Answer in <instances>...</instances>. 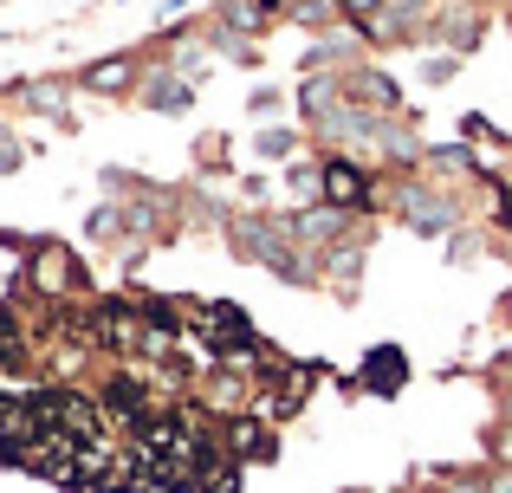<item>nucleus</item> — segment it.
Here are the masks:
<instances>
[{
  "label": "nucleus",
  "mask_w": 512,
  "mask_h": 493,
  "mask_svg": "<svg viewBox=\"0 0 512 493\" xmlns=\"http://www.w3.org/2000/svg\"><path fill=\"white\" fill-rule=\"evenodd\" d=\"M344 7H357V13H370V7H376V0H344Z\"/></svg>",
  "instance_id": "ddd939ff"
},
{
  "label": "nucleus",
  "mask_w": 512,
  "mask_h": 493,
  "mask_svg": "<svg viewBox=\"0 0 512 493\" xmlns=\"http://www.w3.org/2000/svg\"><path fill=\"white\" fill-rule=\"evenodd\" d=\"M234 448H240V455H273V442H266L253 422H234Z\"/></svg>",
  "instance_id": "0eeeda50"
},
{
  "label": "nucleus",
  "mask_w": 512,
  "mask_h": 493,
  "mask_svg": "<svg viewBox=\"0 0 512 493\" xmlns=\"http://www.w3.org/2000/svg\"><path fill=\"white\" fill-rule=\"evenodd\" d=\"M26 98L46 104V111H59V104H65V85H52V78H33V85H26Z\"/></svg>",
  "instance_id": "6e6552de"
},
{
  "label": "nucleus",
  "mask_w": 512,
  "mask_h": 493,
  "mask_svg": "<svg viewBox=\"0 0 512 493\" xmlns=\"http://www.w3.org/2000/svg\"><path fill=\"white\" fill-rule=\"evenodd\" d=\"M240 247H247V253H260V260H273V266H279V273H286V279H305L299 253H292L286 241H279V234H266L260 221H240Z\"/></svg>",
  "instance_id": "f257e3e1"
},
{
  "label": "nucleus",
  "mask_w": 512,
  "mask_h": 493,
  "mask_svg": "<svg viewBox=\"0 0 512 493\" xmlns=\"http://www.w3.org/2000/svg\"><path fill=\"white\" fill-rule=\"evenodd\" d=\"M487 493H512V474H500V481H493V487H487Z\"/></svg>",
  "instance_id": "9b49d317"
},
{
  "label": "nucleus",
  "mask_w": 512,
  "mask_h": 493,
  "mask_svg": "<svg viewBox=\"0 0 512 493\" xmlns=\"http://www.w3.org/2000/svg\"><path fill=\"white\" fill-rule=\"evenodd\" d=\"M13 156H20V150H13V143H0V169H13Z\"/></svg>",
  "instance_id": "9d476101"
},
{
  "label": "nucleus",
  "mask_w": 512,
  "mask_h": 493,
  "mask_svg": "<svg viewBox=\"0 0 512 493\" xmlns=\"http://www.w3.org/2000/svg\"><path fill=\"white\" fill-rule=\"evenodd\" d=\"M279 13H273V0H234L227 7V26H240V33H253V26H273Z\"/></svg>",
  "instance_id": "7ed1b4c3"
},
{
  "label": "nucleus",
  "mask_w": 512,
  "mask_h": 493,
  "mask_svg": "<svg viewBox=\"0 0 512 493\" xmlns=\"http://www.w3.org/2000/svg\"><path fill=\"white\" fill-rule=\"evenodd\" d=\"M65 279H72V260H65V253H39V286H65Z\"/></svg>",
  "instance_id": "39448f33"
},
{
  "label": "nucleus",
  "mask_w": 512,
  "mask_h": 493,
  "mask_svg": "<svg viewBox=\"0 0 512 493\" xmlns=\"http://www.w3.org/2000/svg\"><path fill=\"white\" fill-rule=\"evenodd\" d=\"M370 364H376V390H396L402 383V351H376Z\"/></svg>",
  "instance_id": "423d86ee"
},
{
  "label": "nucleus",
  "mask_w": 512,
  "mask_h": 493,
  "mask_svg": "<svg viewBox=\"0 0 512 493\" xmlns=\"http://www.w3.org/2000/svg\"><path fill=\"white\" fill-rule=\"evenodd\" d=\"M500 455H506V461H512V429H506V435H500Z\"/></svg>",
  "instance_id": "f8f14e48"
},
{
  "label": "nucleus",
  "mask_w": 512,
  "mask_h": 493,
  "mask_svg": "<svg viewBox=\"0 0 512 493\" xmlns=\"http://www.w3.org/2000/svg\"><path fill=\"white\" fill-rule=\"evenodd\" d=\"M325 189H331V202H363V176H357V169H350V163H331L325 169Z\"/></svg>",
  "instance_id": "f03ea898"
},
{
  "label": "nucleus",
  "mask_w": 512,
  "mask_h": 493,
  "mask_svg": "<svg viewBox=\"0 0 512 493\" xmlns=\"http://www.w3.org/2000/svg\"><path fill=\"white\" fill-rule=\"evenodd\" d=\"M409 221L435 234V228H448V208H441V202H422V195H409Z\"/></svg>",
  "instance_id": "20e7f679"
},
{
  "label": "nucleus",
  "mask_w": 512,
  "mask_h": 493,
  "mask_svg": "<svg viewBox=\"0 0 512 493\" xmlns=\"http://www.w3.org/2000/svg\"><path fill=\"white\" fill-rule=\"evenodd\" d=\"M91 85L98 91H117V85H130V65L117 59V65H98V72H91Z\"/></svg>",
  "instance_id": "1a4fd4ad"
}]
</instances>
